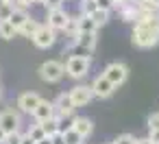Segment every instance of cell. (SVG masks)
<instances>
[{
  "mask_svg": "<svg viewBox=\"0 0 159 144\" xmlns=\"http://www.w3.org/2000/svg\"><path fill=\"white\" fill-rule=\"evenodd\" d=\"M131 42L137 48H152L159 44V20L150 18V20H139L135 22Z\"/></svg>",
  "mask_w": 159,
  "mask_h": 144,
  "instance_id": "obj_1",
  "label": "cell"
},
{
  "mask_svg": "<svg viewBox=\"0 0 159 144\" xmlns=\"http://www.w3.org/2000/svg\"><path fill=\"white\" fill-rule=\"evenodd\" d=\"M66 77H70V79H74V81H83L85 77H87V72H89V66H92V61L89 59H85V57H76V55H70L68 59H66Z\"/></svg>",
  "mask_w": 159,
  "mask_h": 144,
  "instance_id": "obj_2",
  "label": "cell"
},
{
  "mask_svg": "<svg viewBox=\"0 0 159 144\" xmlns=\"http://www.w3.org/2000/svg\"><path fill=\"white\" fill-rule=\"evenodd\" d=\"M39 79L46 81V83H59L63 77H66V66L57 59H48L39 66Z\"/></svg>",
  "mask_w": 159,
  "mask_h": 144,
  "instance_id": "obj_3",
  "label": "cell"
},
{
  "mask_svg": "<svg viewBox=\"0 0 159 144\" xmlns=\"http://www.w3.org/2000/svg\"><path fill=\"white\" fill-rule=\"evenodd\" d=\"M102 74H105L116 87H120V85L126 81V77H129V66L122 63V61H111L109 66H105Z\"/></svg>",
  "mask_w": 159,
  "mask_h": 144,
  "instance_id": "obj_4",
  "label": "cell"
},
{
  "mask_svg": "<svg viewBox=\"0 0 159 144\" xmlns=\"http://www.w3.org/2000/svg\"><path fill=\"white\" fill-rule=\"evenodd\" d=\"M31 39H33V44H35L37 48L46 50V48H50V46L57 42V31H55V29H50L48 24H42V26H39V31H37Z\"/></svg>",
  "mask_w": 159,
  "mask_h": 144,
  "instance_id": "obj_5",
  "label": "cell"
},
{
  "mask_svg": "<svg viewBox=\"0 0 159 144\" xmlns=\"http://www.w3.org/2000/svg\"><path fill=\"white\" fill-rule=\"evenodd\" d=\"M39 103H42V96H39L37 92H22V94L18 96V100H16V107H18V111H22V114H33Z\"/></svg>",
  "mask_w": 159,
  "mask_h": 144,
  "instance_id": "obj_6",
  "label": "cell"
},
{
  "mask_svg": "<svg viewBox=\"0 0 159 144\" xmlns=\"http://www.w3.org/2000/svg\"><path fill=\"white\" fill-rule=\"evenodd\" d=\"M20 124H22L20 111H16V109H2V111H0V127H2L7 133L20 131Z\"/></svg>",
  "mask_w": 159,
  "mask_h": 144,
  "instance_id": "obj_7",
  "label": "cell"
},
{
  "mask_svg": "<svg viewBox=\"0 0 159 144\" xmlns=\"http://www.w3.org/2000/svg\"><path fill=\"white\" fill-rule=\"evenodd\" d=\"M92 92L96 98H109L113 92H116V85L105 77V74H98L94 81H92Z\"/></svg>",
  "mask_w": 159,
  "mask_h": 144,
  "instance_id": "obj_8",
  "label": "cell"
},
{
  "mask_svg": "<svg viewBox=\"0 0 159 144\" xmlns=\"http://www.w3.org/2000/svg\"><path fill=\"white\" fill-rule=\"evenodd\" d=\"M70 96H72V100H74V105H76V107H85V105H89V103H92L94 92H92V85L79 83V85H74V87L70 90Z\"/></svg>",
  "mask_w": 159,
  "mask_h": 144,
  "instance_id": "obj_9",
  "label": "cell"
},
{
  "mask_svg": "<svg viewBox=\"0 0 159 144\" xmlns=\"http://www.w3.org/2000/svg\"><path fill=\"white\" fill-rule=\"evenodd\" d=\"M68 20H70V13H68L63 7H61V9H52V11H48V16H46V24H48L50 29H55L57 33H59V31H66Z\"/></svg>",
  "mask_w": 159,
  "mask_h": 144,
  "instance_id": "obj_10",
  "label": "cell"
},
{
  "mask_svg": "<svg viewBox=\"0 0 159 144\" xmlns=\"http://www.w3.org/2000/svg\"><path fill=\"white\" fill-rule=\"evenodd\" d=\"M31 116L35 118V122H46V120H52V118H57L55 103H52V100H44V98H42V103L35 107V111H33Z\"/></svg>",
  "mask_w": 159,
  "mask_h": 144,
  "instance_id": "obj_11",
  "label": "cell"
},
{
  "mask_svg": "<svg viewBox=\"0 0 159 144\" xmlns=\"http://www.w3.org/2000/svg\"><path fill=\"white\" fill-rule=\"evenodd\" d=\"M52 103H55V111H57V116H68V114H74V109H76V105H74L70 92H61Z\"/></svg>",
  "mask_w": 159,
  "mask_h": 144,
  "instance_id": "obj_12",
  "label": "cell"
},
{
  "mask_svg": "<svg viewBox=\"0 0 159 144\" xmlns=\"http://www.w3.org/2000/svg\"><path fill=\"white\" fill-rule=\"evenodd\" d=\"M72 44H76V46H81V48H87V50H96V44H98V37H96V33H79V37L72 42Z\"/></svg>",
  "mask_w": 159,
  "mask_h": 144,
  "instance_id": "obj_13",
  "label": "cell"
},
{
  "mask_svg": "<svg viewBox=\"0 0 159 144\" xmlns=\"http://www.w3.org/2000/svg\"><path fill=\"white\" fill-rule=\"evenodd\" d=\"M76 133H81L85 140L92 135V131H94V122L89 120V118H83V116H76V120H74V127H72Z\"/></svg>",
  "mask_w": 159,
  "mask_h": 144,
  "instance_id": "obj_14",
  "label": "cell"
},
{
  "mask_svg": "<svg viewBox=\"0 0 159 144\" xmlns=\"http://www.w3.org/2000/svg\"><path fill=\"white\" fill-rule=\"evenodd\" d=\"M79 29H81V33H98V24L92 20V16L79 13Z\"/></svg>",
  "mask_w": 159,
  "mask_h": 144,
  "instance_id": "obj_15",
  "label": "cell"
},
{
  "mask_svg": "<svg viewBox=\"0 0 159 144\" xmlns=\"http://www.w3.org/2000/svg\"><path fill=\"white\" fill-rule=\"evenodd\" d=\"M68 37H70V44L79 37V33H81V29H79V16H70V20H68V24H66V31H63Z\"/></svg>",
  "mask_w": 159,
  "mask_h": 144,
  "instance_id": "obj_16",
  "label": "cell"
},
{
  "mask_svg": "<svg viewBox=\"0 0 159 144\" xmlns=\"http://www.w3.org/2000/svg\"><path fill=\"white\" fill-rule=\"evenodd\" d=\"M18 35V29L9 22V20H0V37H2V39H13Z\"/></svg>",
  "mask_w": 159,
  "mask_h": 144,
  "instance_id": "obj_17",
  "label": "cell"
},
{
  "mask_svg": "<svg viewBox=\"0 0 159 144\" xmlns=\"http://www.w3.org/2000/svg\"><path fill=\"white\" fill-rule=\"evenodd\" d=\"M39 26H42V24H39L37 20L29 18V20H26V24H24V26H22V29L18 31V35H22V37H33V35H35V33L39 31Z\"/></svg>",
  "mask_w": 159,
  "mask_h": 144,
  "instance_id": "obj_18",
  "label": "cell"
},
{
  "mask_svg": "<svg viewBox=\"0 0 159 144\" xmlns=\"http://www.w3.org/2000/svg\"><path fill=\"white\" fill-rule=\"evenodd\" d=\"M29 18H31V16H29V11H20V9H16V11L11 13L9 22H11V24H13V26H16V29L20 31V29H22V26L26 24V20H29Z\"/></svg>",
  "mask_w": 159,
  "mask_h": 144,
  "instance_id": "obj_19",
  "label": "cell"
},
{
  "mask_svg": "<svg viewBox=\"0 0 159 144\" xmlns=\"http://www.w3.org/2000/svg\"><path fill=\"white\" fill-rule=\"evenodd\" d=\"M74 120L76 116L74 114H68V116H57V127H59V133H66L74 127Z\"/></svg>",
  "mask_w": 159,
  "mask_h": 144,
  "instance_id": "obj_20",
  "label": "cell"
},
{
  "mask_svg": "<svg viewBox=\"0 0 159 144\" xmlns=\"http://www.w3.org/2000/svg\"><path fill=\"white\" fill-rule=\"evenodd\" d=\"M109 13H111V11H105V9H96V11L92 13V20L98 24V29L105 26V24L109 22Z\"/></svg>",
  "mask_w": 159,
  "mask_h": 144,
  "instance_id": "obj_21",
  "label": "cell"
},
{
  "mask_svg": "<svg viewBox=\"0 0 159 144\" xmlns=\"http://www.w3.org/2000/svg\"><path fill=\"white\" fill-rule=\"evenodd\" d=\"M26 135H31L35 142H39V140H44V137H46V133H44V127H42L39 122L31 124V127H29V131H26Z\"/></svg>",
  "mask_w": 159,
  "mask_h": 144,
  "instance_id": "obj_22",
  "label": "cell"
},
{
  "mask_svg": "<svg viewBox=\"0 0 159 144\" xmlns=\"http://www.w3.org/2000/svg\"><path fill=\"white\" fill-rule=\"evenodd\" d=\"M70 55H76V57H85V59H94V53L92 50H87V48H81V46H76V44H70Z\"/></svg>",
  "mask_w": 159,
  "mask_h": 144,
  "instance_id": "obj_23",
  "label": "cell"
},
{
  "mask_svg": "<svg viewBox=\"0 0 159 144\" xmlns=\"http://www.w3.org/2000/svg\"><path fill=\"white\" fill-rule=\"evenodd\" d=\"M42 127H44V133H46V137H52L55 133H59V127H57V118H52V120H46V122H39Z\"/></svg>",
  "mask_w": 159,
  "mask_h": 144,
  "instance_id": "obj_24",
  "label": "cell"
},
{
  "mask_svg": "<svg viewBox=\"0 0 159 144\" xmlns=\"http://www.w3.org/2000/svg\"><path fill=\"white\" fill-rule=\"evenodd\" d=\"M63 137H66V144H83V142H85V137H83L81 133H76L74 129L66 131V133H63Z\"/></svg>",
  "mask_w": 159,
  "mask_h": 144,
  "instance_id": "obj_25",
  "label": "cell"
},
{
  "mask_svg": "<svg viewBox=\"0 0 159 144\" xmlns=\"http://www.w3.org/2000/svg\"><path fill=\"white\" fill-rule=\"evenodd\" d=\"M98 9L96 0H81V16H92Z\"/></svg>",
  "mask_w": 159,
  "mask_h": 144,
  "instance_id": "obj_26",
  "label": "cell"
},
{
  "mask_svg": "<svg viewBox=\"0 0 159 144\" xmlns=\"http://www.w3.org/2000/svg\"><path fill=\"white\" fill-rule=\"evenodd\" d=\"M13 5V9H20V11H29L33 7V0H9Z\"/></svg>",
  "mask_w": 159,
  "mask_h": 144,
  "instance_id": "obj_27",
  "label": "cell"
},
{
  "mask_svg": "<svg viewBox=\"0 0 159 144\" xmlns=\"http://www.w3.org/2000/svg\"><path fill=\"white\" fill-rule=\"evenodd\" d=\"M148 131H152V129H159V111H152L150 116H148Z\"/></svg>",
  "mask_w": 159,
  "mask_h": 144,
  "instance_id": "obj_28",
  "label": "cell"
},
{
  "mask_svg": "<svg viewBox=\"0 0 159 144\" xmlns=\"http://www.w3.org/2000/svg\"><path fill=\"white\" fill-rule=\"evenodd\" d=\"M113 144H135V137L131 133H122V135H118L113 140Z\"/></svg>",
  "mask_w": 159,
  "mask_h": 144,
  "instance_id": "obj_29",
  "label": "cell"
},
{
  "mask_svg": "<svg viewBox=\"0 0 159 144\" xmlns=\"http://www.w3.org/2000/svg\"><path fill=\"white\" fill-rule=\"evenodd\" d=\"M13 11H16V9H13V5H11V2H7L5 7H0V20H9Z\"/></svg>",
  "mask_w": 159,
  "mask_h": 144,
  "instance_id": "obj_30",
  "label": "cell"
},
{
  "mask_svg": "<svg viewBox=\"0 0 159 144\" xmlns=\"http://www.w3.org/2000/svg\"><path fill=\"white\" fill-rule=\"evenodd\" d=\"M5 144H22V133H20V131L9 133V135H7V140H5Z\"/></svg>",
  "mask_w": 159,
  "mask_h": 144,
  "instance_id": "obj_31",
  "label": "cell"
},
{
  "mask_svg": "<svg viewBox=\"0 0 159 144\" xmlns=\"http://www.w3.org/2000/svg\"><path fill=\"white\" fill-rule=\"evenodd\" d=\"M61 5H63V0H46V2H44V7H46L48 11H52V9H61Z\"/></svg>",
  "mask_w": 159,
  "mask_h": 144,
  "instance_id": "obj_32",
  "label": "cell"
},
{
  "mask_svg": "<svg viewBox=\"0 0 159 144\" xmlns=\"http://www.w3.org/2000/svg\"><path fill=\"white\" fill-rule=\"evenodd\" d=\"M96 5H98V9H105V11H111V9H113V2H111V0H96Z\"/></svg>",
  "mask_w": 159,
  "mask_h": 144,
  "instance_id": "obj_33",
  "label": "cell"
},
{
  "mask_svg": "<svg viewBox=\"0 0 159 144\" xmlns=\"http://www.w3.org/2000/svg\"><path fill=\"white\" fill-rule=\"evenodd\" d=\"M148 137H150V142H152V144H159V129L148 131Z\"/></svg>",
  "mask_w": 159,
  "mask_h": 144,
  "instance_id": "obj_34",
  "label": "cell"
},
{
  "mask_svg": "<svg viewBox=\"0 0 159 144\" xmlns=\"http://www.w3.org/2000/svg\"><path fill=\"white\" fill-rule=\"evenodd\" d=\"M50 140H52V144H66V137H63V133H55Z\"/></svg>",
  "mask_w": 159,
  "mask_h": 144,
  "instance_id": "obj_35",
  "label": "cell"
},
{
  "mask_svg": "<svg viewBox=\"0 0 159 144\" xmlns=\"http://www.w3.org/2000/svg\"><path fill=\"white\" fill-rule=\"evenodd\" d=\"M22 144H37L31 135H26V133H22Z\"/></svg>",
  "mask_w": 159,
  "mask_h": 144,
  "instance_id": "obj_36",
  "label": "cell"
},
{
  "mask_svg": "<svg viewBox=\"0 0 159 144\" xmlns=\"http://www.w3.org/2000/svg\"><path fill=\"white\" fill-rule=\"evenodd\" d=\"M135 144H152L150 137H135Z\"/></svg>",
  "mask_w": 159,
  "mask_h": 144,
  "instance_id": "obj_37",
  "label": "cell"
},
{
  "mask_svg": "<svg viewBox=\"0 0 159 144\" xmlns=\"http://www.w3.org/2000/svg\"><path fill=\"white\" fill-rule=\"evenodd\" d=\"M7 135H9V133H7V131H5L2 127H0V144H5V140H7Z\"/></svg>",
  "mask_w": 159,
  "mask_h": 144,
  "instance_id": "obj_38",
  "label": "cell"
},
{
  "mask_svg": "<svg viewBox=\"0 0 159 144\" xmlns=\"http://www.w3.org/2000/svg\"><path fill=\"white\" fill-rule=\"evenodd\" d=\"M37 144H52V140H50V137H44V140H39Z\"/></svg>",
  "mask_w": 159,
  "mask_h": 144,
  "instance_id": "obj_39",
  "label": "cell"
},
{
  "mask_svg": "<svg viewBox=\"0 0 159 144\" xmlns=\"http://www.w3.org/2000/svg\"><path fill=\"white\" fill-rule=\"evenodd\" d=\"M111 2H113V9H116L118 5H122V2H126V0H111Z\"/></svg>",
  "mask_w": 159,
  "mask_h": 144,
  "instance_id": "obj_40",
  "label": "cell"
},
{
  "mask_svg": "<svg viewBox=\"0 0 159 144\" xmlns=\"http://www.w3.org/2000/svg\"><path fill=\"white\" fill-rule=\"evenodd\" d=\"M46 0H33V5H44Z\"/></svg>",
  "mask_w": 159,
  "mask_h": 144,
  "instance_id": "obj_41",
  "label": "cell"
},
{
  "mask_svg": "<svg viewBox=\"0 0 159 144\" xmlns=\"http://www.w3.org/2000/svg\"><path fill=\"white\" fill-rule=\"evenodd\" d=\"M7 2H9V0H0V7H5Z\"/></svg>",
  "mask_w": 159,
  "mask_h": 144,
  "instance_id": "obj_42",
  "label": "cell"
},
{
  "mask_svg": "<svg viewBox=\"0 0 159 144\" xmlns=\"http://www.w3.org/2000/svg\"><path fill=\"white\" fill-rule=\"evenodd\" d=\"M152 5H155V7H157V9H159V0H152Z\"/></svg>",
  "mask_w": 159,
  "mask_h": 144,
  "instance_id": "obj_43",
  "label": "cell"
},
{
  "mask_svg": "<svg viewBox=\"0 0 159 144\" xmlns=\"http://www.w3.org/2000/svg\"><path fill=\"white\" fill-rule=\"evenodd\" d=\"M0 100H2V87H0Z\"/></svg>",
  "mask_w": 159,
  "mask_h": 144,
  "instance_id": "obj_44",
  "label": "cell"
},
{
  "mask_svg": "<svg viewBox=\"0 0 159 144\" xmlns=\"http://www.w3.org/2000/svg\"><path fill=\"white\" fill-rule=\"evenodd\" d=\"M157 20H159V13H157Z\"/></svg>",
  "mask_w": 159,
  "mask_h": 144,
  "instance_id": "obj_45",
  "label": "cell"
},
{
  "mask_svg": "<svg viewBox=\"0 0 159 144\" xmlns=\"http://www.w3.org/2000/svg\"><path fill=\"white\" fill-rule=\"evenodd\" d=\"M109 144H113V142H109Z\"/></svg>",
  "mask_w": 159,
  "mask_h": 144,
  "instance_id": "obj_46",
  "label": "cell"
}]
</instances>
